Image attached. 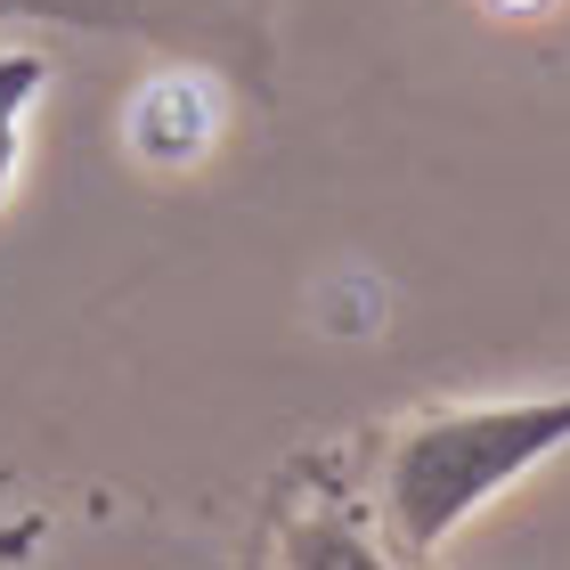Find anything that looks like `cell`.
<instances>
[{"instance_id":"cell-1","label":"cell","mask_w":570,"mask_h":570,"mask_svg":"<svg viewBox=\"0 0 570 570\" xmlns=\"http://www.w3.org/2000/svg\"><path fill=\"white\" fill-rule=\"evenodd\" d=\"M570 449V392L530 400H473V407H424L375 440V464L358 481L351 513H367L358 554L424 562L473 522V513L513 489L530 464Z\"/></svg>"},{"instance_id":"cell-2","label":"cell","mask_w":570,"mask_h":570,"mask_svg":"<svg viewBox=\"0 0 570 570\" xmlns=\"http://www.w3.org/2000/svg\"><path fill=\"white\" fill-rule=\"evenodd\" d=\"M213 122H220V98L204 90L196 73H164V82H147L131 98V147L147 164H188V155H204Z\"/></svg>"},{"instance_id":"cell-3","label":"cell","mask_w":570,"mask_h":570,"mask_svg":"<svg viewBox=\"0 0 570 570\" xmlns=\"http://www.w3.org/2000/svg\"><path fill=\"white\" fill-rule=\"evenodd\" d=\"M41 58H0V188H9V171H17V122L24 107L41 98Z\"/></svg>"},{"instance_id":"cell-4","label":"cell","mask_w":570,"mask_h":570,"mask_svg":"<svg viewBox=\"0 0 570 570\" xmlns=\"http://www.w3.org/2000/svg\"><path fill=\"white\" fill-rule=\"evenodd\" d=\"M489 9H505V17H538L547 0H489Z\"/></svg>"}]
</instances>
